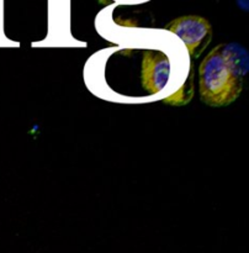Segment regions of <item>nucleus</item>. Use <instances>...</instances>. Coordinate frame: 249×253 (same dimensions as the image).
<instances>
[{
	"mask_svg": "<svg viewBox=\"0 0 249 253\" xmlns=\"http://www.w3.org/2000/svg\"><path fill=\"white\" fill-rule=\"evenodd\" d=\"M165 30L179 37L191 58H197L212 39V27L206 19L197 15L178 17L165 26Z\"/></svg>",
	"mask_w": 249,
	"mask_h": 253,
	"instance_id": "2",
	"label": "nucleus"
},
{
	"mask_svg": "<svg viewBox=\"0 0 249 253\" xmlns=\"http://www.w3.org/2000/svg\"><path fill=\"white\" fill-rule=\"evenodd\" d=\"M141 81L145 95L162 93L172 79V64L165 52L160 49H143Z\"/></svg>",
	"mask_w": 249,
	"mask_h": 253,
	"instance_id": "3",
	"label": "nucleus"
},
{
	"mask_svg": "<svg viewBox=\"0 0 249 253\" xmlns=\"http://www.w3.org/2000/svg\"><path fill=\"white\" fill-rule=\"evenodd\" d=\"M120 1H123V2H135V1H138V0H120Z\"/></svg>",
	"mask_w": 249,
	"mask_h": 253,
	"instance_id": "5",
	"label": "nucleus"
},
{
	"mask_svg": "<svg viewBox=\"0 0 249 253\" xmlns=\"http://www.w3.org/2000/svg\"><path fill=\"white\" fill-rule=\"evenodd\" d=\"M248 52L239 43H221L212 49L199 68L201 100L213 108L229 105L243 90L248 73Z\"/></svg>",
	"mask_w": 249,
	"mask_h": 253,
	"instance_id": "1",
	"label": "nucleus"
},
{
	"mask_svg": "<svg viewBox=\"0 0 249 253\" xmlns=\"http://www.w3.org/2000/svg\"><path fill=\"white\" fill-rule=\"evenodd\" d=\"M237 4L243 10H248V0H236Z\"/></svg>",
	"mask_w": 249,
	"mask_h": 253,
	"instance_id": "4",
	"label": "nucleus"
}]
</instances>
